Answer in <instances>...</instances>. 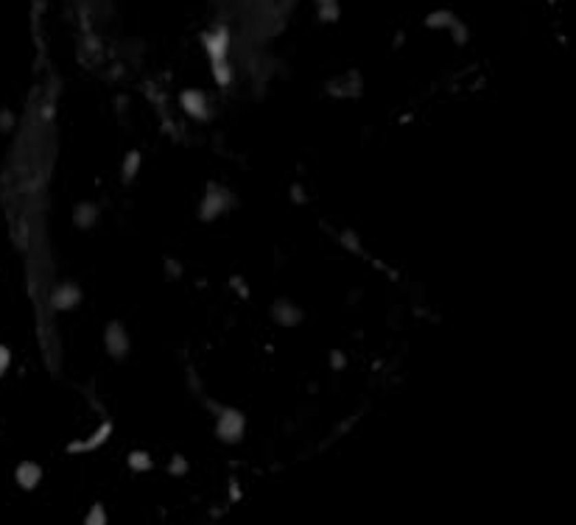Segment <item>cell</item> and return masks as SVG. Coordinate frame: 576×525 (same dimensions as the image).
<instances>
[{"label":"cell","mask_w":576,"mask_h":525,"mask_svg":"<svg viewBox=\"0 0 576 525\" xmlns=\"http://www.w3.org/2000/svg\"><path fill=\"white\" fill-rule=\"evenodd\" d=\"M132 467H137V469H148V467H151V461H148V456H146V453H137V456H132Z\"/></svg>","instance_id":"5"},{"label":"cell","mask_w":576,"mask_h":525,"mask_svg":"<svg viewBox=\"0 0 576 525\" xmlns=\"http://www.w3.org/2000/svg\"><path fill=\"white\" fill-rule=\"evenodd\" d=\"M85 525H107V514H104V509L101 506H93L90 509V514H87V522Z\"/></svg>","instance_id":"3"},{"label":"cell","mask_w":576,"mask_h":525,"mask_svg":"<svg viewBox=\"0 0 576 525\" xmlns=\"http://www.w3.org/2000/svg\"><path fill=\"white\" fill-rule=\"evenodd\" d=\"M9 364H12V353L6 346H0V377L6 375V369H9Z\"/></svg>","instance_id":"4"},{"label":"cell","mask_w":576,"mask_h":525,"mask_svg":"<svg viewBox=\"0 0 576 525\" xmlns=\"http://www.w3.org/2000/svg\"><path fill=\"white\" fill-rule=\"evenodd\" d=\"M179 101H182V107H185L188 115H193V118H201L204 115V96L199 90H185L179 96Z\"/></svg>","instance_id":"2"},{"label":"cell","mask_w":576,"mask_h":525,"mask_svg":"<svg viewBox=\"0 0 576 525\" xmlns=\"http://www.w3.org/2000/svg\"><path fill=\"white\" fill-rule=\"evenodd\" d=\"M14 478H17V484H20L23 489H34V487L39 484V478H43V467H36V464L25 461V464L17 467Z\"/></svg>","instance_id":"1"}]
</instances>
